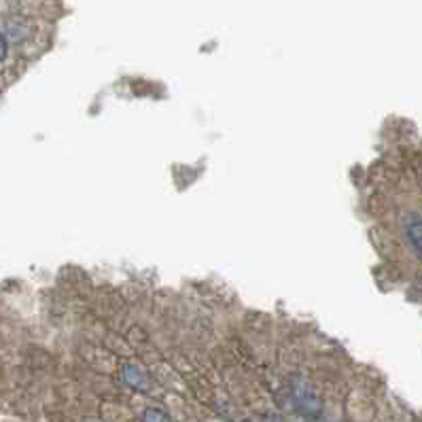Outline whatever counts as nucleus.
I'll return each instance as SVG.
<instances>
[{
  "instance_id": "1",
  "label": "nucleus",
  "mask_w": 422,
  "mask_h": 422,
  "mask_svg": "<svg viewBox=\"0 0 422 422\" xmlns=\"http://www.w3.org/2000/svg\"><path fill=\"white\" fill-rule=\"evenodd\" d=\"M293 399L303 414H310V416L321 414V399L316 397L314 388L301 378L293 380Z\"/></svg>"
},
{
  "instance_id": "2",
  "label": "nucleus",
  "mask_w": 422,
  "mask_h": 422,
  "mask_svg": "<svg viewBox=\"0 0 422 422\" xmlns=\"http://www.w3.org/2000/svg\"><path fill=\"white\" fill-rule=\"evenodd\" d=\"M121 376H123L125 384H130L132 388H136V390H140V392H145L147 386H149L147 376H145L143 372H140V370L136 368V365H125L123 372H121Z\"/></svg>"
},
{
  "instance_id": "3",
  "label": "nucleus",
  "mask_w": 422,
  "mask_h": 422,
  "mask_svg": "<svg viewBox=\"0 0 422 422\" xmlns=\"http://www.w3.org/2000/svg\"><path fill=\"white\" fill-rule=\"evenodd\" d=\"M408 238L412 246L418 250V255H422V221H412L408 225Z\"/></svg>"
},
{
  "instance_id": "4",
  "label": "nucleus",
  "mask_w": 422,
  "mask_h": 422,
  "mask_svg": "<svg viewBox=\"0 0 422 422\" xmlns=\"http://www.w3.org/2000/svg\"><path fill=\"white\" fill-rule=\"evenodd\" d=\"M143 422H172V420L165 412H161L157 408H149L143 412Z\"/></svg>"
},
{
  "instance_id": "5",
  "label": "nucleus",
  "mask_w": 422,
  "mask_h": 422,
  "mask_svg": "<svg viewBox=\"0 0 422 422\" xmlns=\"http://www.w3.org/2000/svg\"><path fill=\"white\" fill-rule=\"evenodd\" d=\"M7 53H9V43H7V37H5V34H0V62H5Z\"/></svg>"
},
{
  "instance_id": "6",
  "label": "nucleus",
  "mask_w": 422,
  "mask_h": 422,
  "mask_svg": "<svg viewBox=\"0 0 422 422\" xmlns=\"http://www.w3.org/2000/svg\"><path fill=\"white\" fill-rule=\"evenodd\" d=\"M272 422H283V420H278V418H274V420H272Z\"/></svg>"
}]
</instances>
